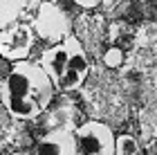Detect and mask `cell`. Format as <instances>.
<instances>
[{"label": "cell", "instance_id": "6da1fadb", "mask_svg": "<svg viewBox=\"0 0 157 155\" xmlns=\"http://www.w3.org/2000/svg\"><path fill=\"white\" fill-rule=\"evenodd\" d=\"M54 99V86L34 61L11 63L0 81V101L16 119H36Z\"/></svg>", "mask_w": 157, "mask_h": 155}, {"label": "cell", "instance_id": "7a4b0ae2", "mask_svg": "<svg viewBox=\"0 0 157 155\" xmlns=\"http://www.w3.org/2000/svg\"><path fill=\"white\" fill-rule=\"evenodd\" d=\"M40 70L52 81L54 90L61 92H74L85 83L90 72V61L85 54L81 41L70 34L61 43H54L43 50L38 59Z\"/></svg>", "mask_w": 157, "mask_h": 155}, {"label": "cell", "instance_id": "3957f363", "mask_svg": "<svg viewBox=\"0 0 157 155\" xmlns=\"http://www.w3.org/2000/svg\"><path fill=\"white\" fill-rule=\"evenodd\" d=\"M76 155H112L115 153V130L108 124L90 119L72 130Z\"/></svg>", "mask_w": 157, "mask_h": 155}, {"label": "cell", "instance_id": "277c9868", "mask_svg": "<svg viewBox=\"0 0 157 155\" xmlns=\"http://www.w3.org/2000/svg\"><path fill=\"white\" fill-rule=\"evenodd\" d=\"M36 43V34L29 25L13 23L5 29H0V59L7 63L29 61V54Z\"/></svg>", "mask_w": 157, "mask_h": 155}, {"label": "cell", "instance_id": "5b68a950", "mask_svg": "<svg viewBox=\"0 0 157 155\" xmlns=\"http://www.w3.org/2000/svg\"><path fill=\"white\" fill-rule=\"evenodd\" d=\"M34 34L38 38L47 41V43H61L63 38L70 36V20L65 16V11L61 7H56L54 2L45 0L38 7V14L34 18V25H29Z\"/></svg>", "mask_w": 157, "mask_h": 155}, {"label": "cell", "instance_id": "8992f818", "mask_svg": "<svg viewBox=\"0 0 157 155\" xmlns=\"http://www.w3.org/2000/svg\"><path fill=\"white\" fill-rule=\"evenodd\" d=\"M32 155H76L72 130L70 128H54V130L45 133L36 142Z\"/></svg>", "mask_w": 157, "mask_h": 155}, {"label": "cell", "instance_id": "52a82bcc", "mask_svg": "<svg viewBox=\"0 0 157 155\" xmlns=\"http://www.w3.org/2000/svg\"><path fill=\"white\" fill-rule=\"evenodd\" d=\"M25 11V0H0V29L18 23Z\"/></svg>", "mask_w": 157, "mask_h": 155}, {"label": "cell", "instance_id": "ba28073f", "mask_svg": "<svg viewBox=\"0 0 157 155\" xmlns=\"http://www.w3.org/2000/svg\"><path fill=\"white\" fill-rule=\"evenodd\" d=\"M112 155H139V142L132 135L115 137V153Z\"/></svg>", "mask_w": 157, "mask_h": 155}, {"label": "cell", "instance_id": "9c48e42d", "mask_svg": "<svg viewBox=\"0 0 157 155\" xmlns=\"http://www.w3.org/2000/svg\"><path fill=\"white\" fill-rule=\"evenodd\" d=\"M103 63L108 68H119L121 63H124V52H121L119 47H108V52L103 54Z\"/></svg>", "mask_w": 157, "mask_h": 155}, {"label": "cell", "instance_id": "30bf717a", "mask_svg": "<svg viewBox=\"0 0 157 155\" xmlns=\"http://www.w3.org/2000/svg\"><path fill=\"white\" fill-rule=\"evenodd\" d=\"M72 2L76 7H81V9H94V7H99L103 2V0H72Z\"/></svg>", "mask_w": 157, "mask_h": 155}, {"label": "cell", "instance_id": "8fae6325", "mask_svg": "<svg viewBox=\"0 0 157 155\" xmlns=\"http://www.w3.org/2000/svg\"><path fill=\"white\" fill-rule=\"evenodd\" d=\"M11 155H32V153H27V151H18V153H11Z\"/></svg>", "mask_w": 157, "mask_h": 155}]
</instances>
